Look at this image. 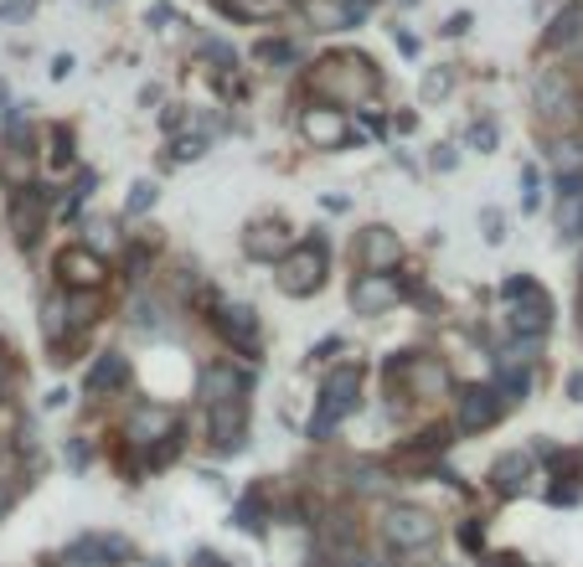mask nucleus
I'll return each mask as SVG.
<instances>
[{"label":"nucleus","instance_id":"21","mask_svg":"<svg viewBox=\"0 0 583 567\" xmlns=\"http://www.w3.org/2000/svg\"><path fill=\"white\" fill-rule=\"evenodd\" d=\"M31 181H37V150L16 145V140H0V186L6 192H27Z\"/></svg>","mask_w":583,"mask_h":567},{"label":"nucleus","instance_id":"15","mask_svg":"<svg viewBox=\"0 0 583 567\" xmlns=\"http://www.w3.org/2000/svg\"><path fill=\"white\" fill-rule=\"evenodd\" d=\"M47 217L52 212L42 207V196L31 192H6V223H11V238H16V248H37V233H47Z\"/></svg>","mask_w":583,"mask_h":567},{"label":"nucleus","instance_id":"16","mask_svg":"<svg viewBox=\"0 0 583 567\" xmlns=\"http://www.w3.org/2000/svg\"><path fill=\"white\" fill-rule=\"evenodd\" d=\"M553 295L548 289H532V295H522L516 305H507V336H538V341H548V330H553Z\"/></svg>","mask_w":583,"mask_h":567},{"label":"nucleus","instance_id":"18","mask_svg":"<svg viewBox=\"0 0 583 567\" xmlns=\"http://www.w3.org/2000/svg\"><path fill=\"white\" fill-rule=\"evenodd\" d=\"M130 388V357L124 351H99L83 372V398H114Z\"/></svg>","mask_w":583,"mask_h":567},{"label":"nucleus","instance_id":"25","mask_svg":"<svg viewBox=\"0 0 583 567\" xmlns=\"http://www.w3.org/2000/svg\"><path fill=\"white\" fill-rule=\"evenodd\" d=\"M532 367H495V377H491V388L507 398V408H522L526 398H532Z\"/></svg>","mask_w":583,"mask_h":567},{"label":"nucleus","instance_id":"11","mask_svg":"<svg viewBox=\"0 0 583 567\" xmlns=\"http://www.w3.org/2000/svg\"><path fill=\"white\" fill-rule=\"evenodd\" d=\"M171 433H176V408L165 398H135L130 403V413H124V444L150 449L161 439H171Z\"/></svg>","mask_w":583,"mask_h":567},{"label":"nucleus","instance_id":"28","mask_svg":"<svg viewBox=\"0 0 583 567\" xmlns=\"http://www.w3.org/2000/svg\"><path fill=\"white\" fill-rule=\"evenodd\" d=\"M558 176H583V135H558V145L548 150Z\"/></svg>","mask_w":583,"mask_h":567},{"label":"nucleus","instance_id":"9","mask_svg":"<svg viewBox=\"0 0 583 567\" xmlns=\"http://www.w3.org/2000/svg\"><path fill=\"white\" fill-rule=\"evenodd\" d=\"M295 223H285L279 212H269V217H258V223L243 227V258H254V264H269V269H279L289 254H295Z\"/></svg>","mask_w":583,"mask_h":567},{"label":"nucleus","instance_id":"34","mask_svg":"<svg viewBox=\"0 0 583 567\" xmlns=\"http://www.w3.org/2000/svg\"><path fill=\"white\" fill-rule=\"evenodd\" d=\"M507 212H501V207H480V243H485V248H501V243H507L511 238V233H507Z\"/></svg>","mask_w":583,"mask_h":567},{"label":"nucleus","instance_id":"50","mask_svg":"<svg viewBox=\"0 0 583 567\" xmlns=\"http://www.w3.org/2000/svg\"><path fill=\"white\" fill-rule=\"evenodd\" d=\"M341 567H388V563H372V557H346Z\"/></svg>","mask_w":583,"mask_h":567},{"label":"nucleus","instance_id":"8","mask_svg":"<svg viewBox=\"0 0 583 567\" xmlns=\"http://www.w3.org/2000/svg\"><path fill=\"white\" fill-rule=\"evenodd\" d=\"M532 109H538V120L548 124V130H563V135H569L573 124L583 120L579 89H573V78L558 73V68L538 73V83H532Z\"/></svg>","mask_w":583,"mask_h":567},{"label":"nucleus","instance_id":"2","mask_svg":"<svg viewBox=\"0 0 583 567\" xmlns=\"http://www.w3.org/2000/svg\"><path fill=\"white\" fill-rule=\"evenodd\" d=\"M330 258H336V248H330L326 227L299 233L295 254L274 269V289H279L285 299H315L320 289H326V279H330Z\"/></svg>","mask_w":583,"mask_h":567},{"label":"nucleus","instance_id":"53","mask_svg":"<svg viewBox=\"0 0 583 567\" xmlns=\"http://www.w3.org/2000/svg\"><path fill=\"white\" fill-rule=\"evenodd\" d=\"M212 567H233V563H227V557H217V563H212Z\"/></svg>","mask_w":583,"mask_h":567},{"label":"nucleus","instance_id":"32","mask_svg":"<svg viewBox=\"0 0 583 567\" xmlns=\"http://www.w3.org/2000/svg\"><path fill=\"white\" fill-rule=\"evenodd\" d=\"M207 150H212L207 135H176L171 145H165V161H171V165H196Z\"/></svg>","mask_w":583,"mask_h":567},{"label":"nucleus","instance_id":"6","mask_svg":"<svg viewBox=\"0 0 583 567\" xmlns=\"http://www.w3.org/2000/svg\"><path fill=\"white\" fill-rule=\"evenodd\" d=\"M207 326L217 330V341L233 351V357L254 361L264 357V320H258L254 305H238V299H227V305H217V310L207 315Z\"/></svg>","mask_w":583,"mask_h":567},{"label":"nucleus","instance_id":"7","mask_svg":"<svg viewBox=\"0 0 583 567\" xmlns=\"http://www.w3.org/2000/svg\"><path fill=\"white\" fill-rule=\"evenodd\" d=\"M202 433L217 460H238L248 439H254V403H217L202 408Z\"/></svg>","mask_w":583,"mask_h":567},{"label":"nucleus","instance_id":"43","mask_svg":"<svg viewBox=\"0 0 583 567\" xmlns=\"http://www.w3.org/2000/svg\"><path fill=\"white\" fill-rule=\"evenodd\" d=\"M320 207L326 212H351V196L346 192H320Z\"/></svg>","mask_w":583,"mask_h":567},{"label":"nucleus","instance_id":"52","mask_svg":"<svg viewBox=\"0 0 583 567\" xmlns=\"http://www.w3.org/2000/svg\"><path fill=\"white\" fill-rule=\"evenodd\" d=\"M145 567H171V557H145Z\"/></svg>","mask_w":583,"mask_h":567},{"label":"nucleus","instance_id":"3","mask_svg":"<svg viewBox=\"0 0 583 567\" xmlns=\"http://www.w3.org/2000/svg\"><path fill=\"white\" fill-rule=\"evenodd\" d=\"M377 537L388 542V553H398V557H429V553L439 547V537H444V526H439L434 511L398 501V506L382 511V522H377Z\"/></svg>","mask_w":583,"mask_h":567},{"label":"nucleus","instance_id":"47","mask_svg":"<svg viewBox=\"0 0 583 567\" xmlns=\"http://www.w3.org/2000/svg\"><path fill=\"white\" fill-rule=\"evenodd\" d=\"M398 52H403V58H419V37H413V31H398Z\"/></svg>","mask_w":583,"mask_h":567},{"label":"nucleus","instance_id":"41","mask_svg":"<svg viewBox=\"0 0 583 567\" xmlns=\"http://www.w3.org/2000/svg\"><path fill=\"white\" fill-rule=\"evenodd\" d=\"M181 124H186V104H165V114H161V130H165V135H176Z\"/></svg>","mask_w":583,"mask_h":567},{"label":"nucleus","instance_id":"22","mask_svg":"<svg viewBox=\"0 0 583 567\" xmlns=\"http://www.w3.org/2000/svg\"><path fill=\"white\" fill-rule=\"evenodd\" d=\"M78 243H83L89 254H99V258L124 254L120 223H114V217H104V212H93V217H78Z\"/></svg>","mask_w":583,"mask_h":567},{"label":"nucleus","instance_id":"39","mask_svg":"<svg viewBox=\"0 0 583 567\" xmlns=\"http://www.w3.org/2000/svg\"><path fill=\"white\" fill-rule=\"evenodd\" d=\"M346 351V336H326V341L310 346V357H305V367H330V361Z\"/></svg>","mask_w":583,"mask_h":567},{"label":"nucleus","instance_id":"46","mask_svg":"<svg viewBox=\"0 0 583 567\" xmlns=\"http://www.w3.org/2000/svg\"><path fill=\"white\" fill-rule=\"evenodd\" d=\"M6 388H11V346H0V403H6Z\"/></svg>","mask_w":583,"mask_h":567},{"label":"nucleus","instance_id":"23","mask_svg":"<svg viewBox=\"0 0 583 567\" xmlns=\"http://www.w3.org/2000/svg\"><path fill=\"white\" fill-rule=\"evenodd\" d=\"M583 42V6H563V11L548 21V31H542V52H573V47Z\"/></svg>","mask_w":583,"mask_h":567},{"label":"nucleus","instance_id":"19","mask_svg":"<svg viewBox=\"0 0 583 567\" xmlns=\"http://www.w3.org/2000/svg\"><path fill=\"white\" fill-rule=\"evenodd\" d=\"M526 480H538L532 475V454H526V449H507V454H495L491 460V495L516 501V495H526Z\"/></svg>","mask_w":583,"mask_h":567},{"label":"nucleus","instance_id":"35","mask_svg":"<svg viewBox=\"0 0 583 567\" xmlns=\"http://www.w3.org/2000/svg\"><path fill=\"white\" fill-rule=\"evenodd\" d=\"M454 542H460L464 553H485V522H480V516H460V522H454Z\"/></svg>","mask_w":583,"mask_h":567},{"label":"nucleus","instance_id":"44","mask_svg":"<svg viewBox=\"0 0 583 567\" xmlns=\"http://www.w3.org/2000/svg\"><path fill=\"white\" fill-rule=\"evenodd\" d=\"M68 78H73V58L58 52V58H52V83H68Z\"/></svg>","mask_w":583,"mask_h":567},{"label":"nucleus","instance_id":"10","mask_svg":"<svg viewBox=\"0 0 583 567\" xmlns=\"http://www.w3.org/2000/svg\"><path fill=\"white\" fill-rule=\"evenodd\" d=\"M346 299H351V315H361V320H382V315H392L398 305H403V279L398 274H351V284H346Z\"/></svg>","mask_w":583,"mask_h":567},{"label":"nucleus","instance_id":"30","mask_svg":"<svg viewBox=\"0 0 583 567\" xmlns=\"http://www.w3.org/2000/svg\"><path fill=\"white\" fill-rule=\"evenodd\" d=\"M47 135H52V171H73L78 165V140H73V124H52V130H47Z\"/></svg>","mask_w":583,"mask_h":567},{"label":"nucleus","instance_id":"13","mask_svg":"<svg viewBox=\"0 0 583 567\" xmlns=\"http://www.w3.org/2000/svg\"><path fill=\"white\" fill-rule=\"evenodd\" d=\"M299 140L310 150H336V145H361V135H346V109H330V104H310L299 109Z\"/></svg>","mask_w":583,"mask_h":567},{"label":"nucleus","instance_id":"54","mask_svg":"<svg viewBox=\"0 0 583 567\" xmlns=\"http://www.w3.org/2000/svg\"><path fill=\"white\" fill-rule=\"evenodd\" d=\"M295 6H310V0H295Z\"/></svg>","mask_w":583,"mask_h":567},{"label":"nucleus","instance_id":"24","mask_svg":"<svg viewBox=\"0 0 583 567\" xmlns=\"http://www.w3.org/2000/svg\"><path fill=\"white\" fill-rule=\"evenodd\" d=\"M52 563H58V567H114L104 557V547H99V532H83V537H73L58 557H52Z\"/></svg>","mask_w":583,"mask_h":567},{"label":"nucleus","instance_id":"5","mask_svg":"<svg viewBox=\"0 0 583 567\" xmlns=\"http://www.w3.org/2000/svg\"><path fill=\"white\" fill-rule=\"evenodd\" d=\"M254 388H258V367L248 361H207V367H196V398L202 408H217V403H254Z\"/></svg>","mask_w":583,"mask_h":567},{"label":"nucleus","instance_id":"14","mask_svg":"<svg viewBox=\"0 0 583 567\" xmlns=\"http://www.w3.org/2000/svg\"><path fill=\"white\" fill-rule=\"evenodd\" d=\"M124 326H130V336H140V341L165 336V330H171V299L140 284L135 295H130V305H124Z\"/></svg>","mask_w":583,"mask_h":567},{"label":"nucleus","instance_id":"29","mask_svg":"<svg viewBox=\"0 0 583 567\" xmlns=\"http://www.w3.org/2000/svg\"><path fill=\"white\" fill-rule=\"evenodd\" d=\"M464 150H475V155H495L501 150V124L491 114H480V120L464 124Z\"/></svg>","mask_w":583,"mask_h":567},{"label":"nucleus","instance_id":"37","mask_svg":"<svg viewBox=\"0 0 583 567\" xmlns=\"http://www.w3.org/2000/svg\"><path fill=\"white\" fill-rule=\"evenodd\" d=\"M532 289H538V279H532V274H507V279L495 284V299H501V305H516V299L532 295Z\"/></svg>","mask_w":583,"mask_h":567},{"label":"nucleus","instance_id":"45","mask_svg":"<svg viewBox=\"0 0 583 567\" xmlns=\"http://www.w3.org/2000/svg\"><path fill=\"white\" fill-rule=\"evenodd\" d=\"M11 506H16V485H11L6 475H0V522L11 516Z\"/></svg>","mask_w":583,"mask_h":567},{"label":"nucleus","instance_id":"12","mask_svg":"<svg viewBox=\"0 0 583 567\" xmlns=\"http://www.w3.org/2000/svg\"><path fill=\"white\" fill-rule=\"evenodd\" d=\"M403 258H408V248L388 223H367L357 233V264L367 274H398L403 269Z\"/></svg>","mask_w":583,"mask_h":567},{"label":"nucleus","instance_id":"20","mask_svg":"<svg viewBox=\"0 0 583 567\" xmlns=\"http://www.w3.org/2000/svg\"><path fill=\"white\" fill-rule=\"evenodd\" d=\"M227 526H233V532H243V537L264 542V537H269V526H274V506H269V495H264V491L238 495V506H233Z\"/></svg>","mask_w":583,"mask_h":567},{"label":"nucleus","instance_id":"36","mask_svg":"<svg viewBox=\"0 0 583 567\" xmlns=\"http://www.w3.org/2000/svg\"><path fill=\"white\" fill-rule=\"evenodd\" d=\"M62 464H68L73 475H89V464H93V444L83 439V433H73V439L62 444Z\"/></svg>","mask_w":583,"mask_h":567},{"label":"nucleus","instance_id":"48","mask_svg":"<svg viewBox=\"0 0 583 567\" xmlns=\"http://www.w3.org/2000/svg\"><path fill=\"white\" fill-rule=\"evenodd\" d=\"M62 403H68V392H62V388H52V392H47V398H42V408H47V413H58Z\"/></svg>","mask_w":583,"mask_h":567},{"label":"nucleus","instance_id":"26","mask_svg":"<svg viewBox=\"0 0 583 567\" xmlns=\"http://www.w3.org/2000/svg\"><path fill=\"white\" fill-rule=\"evenodd\" d=\"M37 330H42L47 346L68 341V305H62V289H58V295H47L42 305H37Z\"/></svg>","mask_w":583,"mask_h":567},{"label":"nucleus","instance_id":"31","mask_svg":"<svg viewBox=\"0 0 583 567\" xmlns=\"http://www.w3.org/2000/svg\"><path fill=\"white\" fill-rule=\"evenodd\" d=\"M155 202H161V181H135L130 192H124V217H150L155 212Z\"/></svg>","mask_w":583,"mask_h":567},{"label":"nucleus","instance_id":"33","mask_svg":"<svg viewBox=\"0 0 583 567\" xmlns=\"http://www.w3.org/2000/svg\"><path fill=\"white\" fill-rule=\"evenodd\" d=\"M454 83H460V68L439 62L434 73H429V78L419 83V99H423V104H439V99H449V89H454Z\"/></svg>","mask_w":583,"mask_h":567},{"label":"nucleus","instance_id":"40","mask_svg":"<svg viewBox=\"0 0 583 567\" xmlns=\"http://www.w3.org/2000/svg\"><path fill=\"white\" fill-rule=\"evenodd\" d=\"M37 16V0H0V27H21Z\"/></svg>","mask_w":583,"mask_h":567},{"label":"nucleus","instance_id":"27","mask_svg":"<svg viewBox=\"0 0 583 567\" xmlns=\"http://www.w3.org/2000/svg\"><path fill=\"white\" fill-rule=\"evenodd\" d=\"M254 62H258V68H279V73H285V68H295V62H299V47L289 42V37H258V42H254Z\"/></svg>","mask_w":583,"mask_h":567},{"label":"nucleus","instance_id":"17","mask_svg":"<svg viewBox=\"0 0 583 567\" xmlns=\"http://www.w3.org/2000/svg\"><path fill=\"white\" fill-rule=\"evenodd\" d=\"M52 269L62 274V284H68V289H104V279H109L104 258L89 254L83 243H68V248L52 258Z\"/></svg>","mask_w":583,"mask_h":567},{"label":"nucleus","instance_id":"1","mask_svg":"<svg viewBox=\"0 0 583 567\" xmlns=\"http://www.w3.org/2000/svg\"><path fill=\"white\" fill-rule=\"evenodd\" d=\"M361 392H367V367L336 361L326 372V382H320V403H315L310 423H305V439L310 444H330L341 433V423L361 413Z\"/></svg>","mask_w":583,"mask_h":567},{"label":"nucleus","instance_id":"38","mask_svg":"<svg viewBox=\"0 0 583 567\" xmlns=\"http://www.w3.org/2000/svg\"><path fill=\"white\" fill-rule=\"evenodd\" d=\"M429 171H434V176H454V171H460V150L449 145V140H439V145L429 150Z\"/></svg>","mask_w":583,"mask_h":567},{"label":"nucleus","instance_id":"4","mask_svg":"<svg viewBox=\"0 0 583 567\" xmlns=\"http://www.w3.org/2000/svg\"><path fill=\"white\" fill-rule=\"evenodd\" d=\"M507 398L491 388V382H460V388L449 392V429L464 433V439H480V433H491L507 423Z\"/></svg>","mask_w":583,"mask_h":567},{"label":"nucleus","instance_id":"42","mask_svg":"<svg viewBox=\"0 0 583 567\" xmlns=\"http://www.w3.org/2000/svg\"><path fill=\"white\" fill-rule=\"evenodd\" d=\"M470 21H475L470 11H454V16L444 21V37H464V31H470Z\"/></svg>","mask_w":583,"mask_h":567},{"label":"nucleus","instance_id":"51","mask_svg":"<svg viewBox=\"0 0 583 567\" xmlns=\"http://www.w3.org/2000/svg\"><path fill=\"white\" fill-rule=\"evenodd\" d=\"M6 109H11V83L0 78V114H6Z\"/></svg>","mask_w":583,"mask_h":567},{"label":"nucleus","instance_id":"49","mask_svg":"<svg viewBox=\"0 0 583 567\" xmlns=\"http://www.w3.org/2000/svg\"><path fill=\"white\" fill-rule=\"evenodd\" d=\"M569 403H583V372L569 377Z\"/></svg>","mask_w":583,"mask_h":567}]
</instances>
